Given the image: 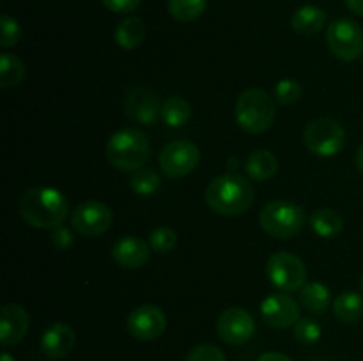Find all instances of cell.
Masks as SVG:
<instances>
[{"label":"cell","mask_w":363,"mask_h":361,"mask_svg":"<svg viewBox=\"0 0 363 361\" xmlns=\"http://www.w3.org/2000/svg\"><path fill=\"white\" fill-rule=\"evenodd\" d=\"M18 212L35 229H57L66 219L69 205L55 188H32L18 200Z\"/></svg>","instance_id":"obj_1"},{"label":"cell","mask_w":363,"mask_h":361,"mask_svg":"<svg viewBox=\"0 0 363 361\" xmlns=\"http://www.w3.org/2000/svg\"><path fill=\"white\" fill-rule=\"evenodd\" d=\"M206 202L218 214H243L254 202V188L243 176L225 173L209 183L206 190Z\"/></svg>","instance_id":"obj_2"},{"label":"cell","mask_w":363,"mask_h":361,"mask_svg":"<svg viewBox=\"0 0 363 361\" xmlns=\"http://www.w3.org/2000/svg\"><path fill=\"white\" fill-rule=\"evenodd\" d=\"M106 158L121 172H135L151 158V144L138 130H121L106 144Z\"/></svg>","instance_id":"obj_3"},{"label":"cell","mask_w":363,"mask_h":361,"mask_svg":"<svg viewBox=\"0 0 363 361\" xmlns=\"http://www.w3.org/2000/svg\"><path fill=\"white\" fill-rule=\"evenodd\" d=\"M234 113L241 130L252 134L264 133L275 120V99L262 88H248L238 98Z\"/></svg>","instance_id":"obj_4"},{"label":"cell","mask_w":363,"mask_h":361,"mask_svg":"<svg viewBox=\"0 0 363 361\" xmlns=\"http://www.w3.org/2000/svg\"><path fill=\"white\" fill-rule=\"evenodd\" d=\"M259 222L264 232L275 239H289L301 232L307 218L300 205L286 200H275L264 205Z\"/></svg>","instance_id":"obj_5"},{"label":"cell","mask_w":363,"mask_h":361,"mask_svg":"<svg viewBox=\"0 0 363 361\" xmlns=\"http://www.w3.org/2000/svg\"><path fill=\"white\" fill-rule=\"evenodd\" d=\"M303 140L312 154L330 158V156L339 154L344 149V145H346V131L337 120L319 117V119L311 120L307 124Z\"/></svg>","instance_id":"obj_6"},{"label":"cell","mask_w":363,"mask_h":361,"mask_svg":"<svg viewBox=\"0 0 363 361\" xmlns=\"http://www.w3.org/2000/svg\"><path fill=\"white\" fill-rule=\"evenodd\" d=\"M326 42L337 59L353 62L363 55V28L350 18H337L328 25Z\"/></svg>","instance_id":"obj_7"},{"label":"cell","mask_w":363,"mask_h":361,"mask_svg":"<svg viewBox=\"0 0 363 361\" xmlns=\"http://www.w3.org/2000/svg\"><path fill=\"white\" fill-rule=\"evenodd\" d=\"M266 273H268L269 282L284 292L301 289L307 280V265L298 255L289 253V251L273 253L266 264Z\"/></svg>","instance_id":"obj_8"},{"label":"cell","mask_w":363,"mask_h":361,"mask_svg":"<svg viewBox=\"0 0 363 361\" xmlns=\"http://www.w3.org/2000/svg\"><path fill=\"white\" fill-rule=\"evenodd\" d=\"M201 161V151L188 140H174L167 144L160 152V166L163 173L172 179L188 176L194 172Z\"/></svg>","instance_id":"obj_9"},{"label":"cell","mask_w":363,"mask_h":361,"mask_svg":"<svg viewBox=\"0 0 363 361\" xmlns=\"http://www.w3.org/2000/svg\"><path fill=\"white\" fill-rule=\"evenodd\" d=\"M113 214L106 204L99 200H87L77 205L71 212V225L80 236L99 237L112 227Z\"/></svg>","instance_id":"obj_10"},{"label":"cell","mask_w":363,"mask_h":361,"mask_svg":"<svg viewBox=\"0 0 363 361\" xmlns=\"http://www.w3.org/2000/svg\"><path fill=\"white\" fill-rule=\"evenodd\" d=\"M126 328L133 338L151 342L163 335L167 328V317L162 308L155 304H142L128 315Z\"/></svg>","instance_id":"obj_11"},{"label":"cell","mask_w":363,"mask_h":361,"mask_svg":"<svg viewBox=\"0 0 363 361\" xmlns=\"http://www.w3.org/2000/svg\"><path fill=\"white\" fill-rule=\"evenodd\" d=\"M216 331H218L220 338L230 345L247 343L255 331L254 317L245 308H227L220 314L218 321H216Z\"/></svg>","instance_id":"obj_12"},{"label":"cell","mask_w":363,"mask_h":361,"mask_svg":"<svg viewBox=\"0 0 363 361\" xmlns=\"http://www.w3.org/2000/svg\"><path fill=\"white\" fill-rule=\"evenodd\" d=\"M261 315L269 326L282 329L294 326L300 321V308L289 294L275 292L269 294L261 303Z\"/></svg>","instance_id":"obj_13"},{"label":"cell","mask_w":363,"mask_h":361,"mask_svg":"<svg viewBox=\"0 0 363 361\" xmlns=\"http://www.w3.org/2000/svg\"><path fill=\"white\" fill-rule=\"evenodd\" d=\"M124 110L133 120L151 126L158 119L162 105L155 92L137 85V87H131L124 96Z\"/></svg>","instance_id":"obj_14"},{"label":"cell","mask_w":363,"mask_h":361,"mask_svg":"<svg viewBox=\"0 0 363 361\" xmlns=\"http://www.w3.org/2000/svg\"><path fill=\"white\" fill-rule=\"evenodd\" d=\"M112 257L121 268L138 269L147 264L151 257V246L137 236H123L113 243Z\"/></svg>","instance_id":"obj_15"},{"label":"cell","mask_w":363,"mask_h":361,"mask_svg":"<svg viewBox=\"0 0 363 361\" xmlns=\"http://www.w3.org/2000/svg\"><path fill=\"white\" fill-rule=\"evenodd\" d=\"M30 319L25 308L20 304L9 303L2 308V317H0V342L4 347L16 345L28 331Z\"/></svg>","instance_id":"obj_16"},{"label":"cell","mask_w":363,"mask_h":361,"mask_svg":"<svg viewBox=\"0 0 363 361\" xmlns=\"http://www.w3.org/2000/svg\"><path fill=\"white\" fill-rule=\"evenodd\" d=\"M74 340H77V336H74L71 326L64 324V322H55L43 333L39 345H41L43 354L46 357L59 360V357L67 356L73 350Z\"/></svg>","instance_id":"obj_17"},{"label":"cell","mask_w":363,"mask_h":361,"mask_svg":"<svg viewBox=\"0 0 363 361\" xmlns=\"http://www.w3.org/2000/svg\"><path fill=\"white\" fill-rule=\"evenodd\" d=\"M326 16L325 11L318 6H303L291 18V27L300 35H314L325 28Z\"/></svg>","instance_id":"obj_18"},{"label":"cell","mask_w":363,"mask_h":361,"mask_svg":"<svg viewBox=\"0 0 363 361\" xmlns=\"http://www.w3.org/2000/svg\"><path fill=\"white\" fill-rule=\"evenodd\" d=\"M116 42L124 50H135L144 42L145 39V25L140 18H124L113 32Z\"/></svg>","instance_id":"obj_19"},{"label":"cell","mask_w":363,"mask_h":361,"mask_svg":"<svg viewBox=\"0 0 363 361\" xmlns=\"http://www.w3.org/2000/svg\"><path fill=\"white\" fill-rule=\"evenodd\" d=\"M333 311L339 321L346 322V324H354L363 319V297L353 290H346L335 297Z\"/></svg>","instance_id":"obj_20"},{"label":"cell","mask_w":363,"mask_h":361,"mask_svg":"<svg viewBox=\"0 0 363 361\" xmlns=\"http://www.w3.org/2000/svg\"><path fill=\"white\" fill-rule=\"evenodd\" d=\"M245 170L254 180H266L275 176L277 170H279V161L272 152L261 149V151H254L248 156Z\"/></svg>","instance_id":"obj_21"},{"label":"cell","mask_w":363,"mask_h":361,"mask_svg":"<svg viewBox=\"0 0 363 361\" xmlns=\"http://www.w3.org/2000/svg\"><path fill=\"white\" fill-rule=\"evenodd\" d=\"M311 227L319 237H325V239H330V237H335L342 232L344 222L340 218L339 212H335L333 209L321 207L315 209L311 216Z\"/></svg>","instance_id":"obj_22"},{"label":"cell","mask_w":363,"mask_h":361,"mask_svg":"<svg viewBox=\"0 0 363 361\" xmlns=\"http://www.w3.org/2000/svg\"><path fill=\"white\" fill-rule=\"evenodd\" d=\"M300 301L307 310L314 311V314H323L328 310L332 296H330V289L326 285L319 282H308L301 287Z\"/></svg>","instance_id":"obj_23"},{"label":"cell","mask_w":363,"mask_h":361,"mask_svg":"<svg viewBox=\"0 0 363 361\" xmlns=\"http://www.w3.org/2000/svg\"><path fill=\"white\" fill-rule=\"evenodd\" d=\"M190 105L184 101L183 98H177V96H170L165 101L162 103V112H160V117H162L163 122L170 127H179L183 124L188 122L190 119Z\"/></svg>","instance_id":"obj_24"},{"label":"cell","mask_w":363,"mask_h":361,"mask_svg":"<svg viewBox=\"0 0 363 361\" xmlns=\"http://www.w3.org/2000/svg\"><path fill=\"white\" fill-rule=\"evenodd\" d=\"M25 76V66L13 53L0 55V87L13 88L21 84Z\"/></svg>","instance_id":"obj_25"},{"label":"cell","mask_w":363,"mask_h":361,"mask_svg":"<svg viewBox=\"0 0 363 361\" xmlns=\"http://www.w3.org/2000/svg\"><path fill=\"white\" fill-rule=\"evenodd\" d=\"M167 7L174 20L188 23L199 20L204 14L208 0H169Z\"/></svg>","instance_id":"obj_26"},{"label":"cell","mask_w":363,"mask_h":361,"mask_svg":"<svg viewBox=\"0 0 363 361\" xmlns=\"http://www.w3.org/2000/svg\"><path fill=\"white\" fill-rule=\"evenodd\" d=\"M160 184H162V179H160L158 173L151 168H145V166L135 170L130 179L131 190L137 195H142V197H149V195L155 193Z\"/></svg>","instance_id":"obj_27"},{"label":"cell","mask_w":363,"mask_h":361,"mask_svg":"<svg viewBox=\"0 0 363 361\" xmlns=\"http://www.w3.org/2000/svg\"><path fill=\"white\" fill-rule=\"evenodd\" d=\"M177 244V234L176 230L169 229V227H158L149 236V246L151 250L158 251V253H169L176 248Z\"/></svg>","instance_id":"obj_28"},{"label":"cell","mask_w":363,"mask_h":361,"mask_svg":"<svg viewBox=\"0 0 363 361\" xmlns=\"http://www.w3.org/2000/svg\"><path fill=\"white\" fill-rule=\"evenodd\" d=\"M294 338L298 342L311 345L321 338V326L314 321V319H300L294 324Z\"/></svg>","instance_id":"obj_29"},{"label":"cell","mask_w":363,"mask_h":361,"mask_svg":"<svg viewBox=\"0 0 363 361\" xmlns=\"http://www.w3.org/2000/svg\"><path fill=\"white\" fill-rule=\"evenodd\" d=\"M21 39V28L14 18L4 14L0 18V46L2 48H11V46L18 45Z\"/></svg>","instance_id":"obj_30"},{"label":"cell","mask_w":363,"mask_h":361,"mask_svg":"<svg viewBox=\"0 0 363 361\" xmlns=\"http://www.w3.org/2000/svg\"><path fill=\"white\" fill-rule=\"evenodd\" d=\"M275 98L277 101L282 103V105H294V103L300 101L301 98V85L298 81L286 78V80H280L275 87Z\"/></svg>","instance_id":"obj_31"},{"label":"cell","mask_w":363,"mask_h":361,"mask_svg":"<svg viewBox=\"0 0 363 361\" xmlns=\"http://www.w3.org/2000/svg\"><path fill=\"white\" fill-rule=\"evenodd\" d=\"M184 361H227V357L220 347L211 345V343H201L188 353Z\"/></svg>","instance_id":"obj_32"},{"label":"cell","mask_w":363,"mask_h":361,"mask_svg":"<svg viewBox=\"0 0 363 361\" xmlns=\"http://www.w3.org/2000/svg\"><path fill=\"white\" fill-rule=\"evenodd\" d=\"M106 9L117 14H128L140 6L142 0H101Z\"/></svg>","instance_id":"obj_33"},{"label":"cell","mask_w":363,"mask_h":361,"mask_svg":"<svg viewBox=\"0 0 363 361\" xmlns=\"http://www.w3.org/2000/svg\"><path fill=\"white\" fill-rule=\"evenodd\" d=\"M52 243L59 250H66V248L73 244V234L67 229H64V227H57L52 234Z\"/></svg>","instance_id":"obj_34"},{"label":"cell","mask_w":363,"mask_h":361,"mask_svg":"<svg viewBox=\"0 0 363 361\" xmlns=\"http://www.w3.org/2000/svg\"><path fill=\"white\" fill-rule=\"evenodd\" d=\"M257 361H293V360L282 353H266L262 354Z\"/></svg>","instance_id":"obj_35"},{"label":"cell","mask_w":363,"mask_h":361,"mask_svg":"<svg viewBox=\"0 0 363 361\" xmlns=\"http://www.w3.org/2000/svg\"><path fill=\"white\" fill-rule=\"evenodd\" d=\"M346 6L358 16H363V0H344Z\"/></svg>","instance_id":"obj_36"},{"label":"cell","mask_w":363,"mask_h":361,"mask_svg":"<svg viewBox=\"0 0 363 361\" xmlns=\"http://www.w3.org/2000/svg\"><path fill=\"white\" fill-rule=\"evenodd\" d=\"M357 166H358V170L363 173V145L358 149V152H357Z\"/></svg>","instance_id":"obj_37"},{"label":"cell","mask_w":363,"mask_h":361,"mask_svg":"<svg viewBox=\"0 0 363 361\" xmlns=\"http://www.w3.org/2000/svg\"><path fill=\"white\" fill-rule=\"evenodd\" d=\"M2 361H14V357L11 356V354L4 353V354H2Z\"/></svg>","instance_id":"obj_38"},{"label":"cell","mask_w":363,"mask_h":361,"mask_svg":"<svg viewBox=\"0 0 363 361\" xmlns=\"http://www.w3.org/2000/svg\"><path fill=\"white\" fill-rule=\"evenodd\" d=\"M362 290H363V276H362Z\"/></svg>","instance_id":"obj_39"}]
</instances>
